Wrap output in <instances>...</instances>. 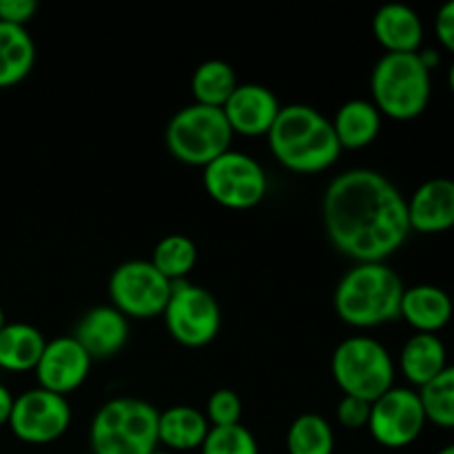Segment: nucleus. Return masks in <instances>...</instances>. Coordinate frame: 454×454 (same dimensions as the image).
<instances>
[{
	"mask_svg": "<svg viewBox=\"0 0 454 454\" xmlns=\"http://www.w3.org/2000/svg\"><path fill=\"white\" fill-rule=\"evenodd\" d=\"M324 229L341 255L357 264L386 262L412 233L402 191L372 168H350L328 184Z\"/></svg>",
	"mask_w": 454,
	"mask_h": 454,
	"instance_id": "f257e3e1",
	"label": "nucleus"
},
{
	"mask_svg": "<svg viewBox=\"0 0 454 454\" xmlns=\"http://www.w3.org/2000/svg\"><path fill=\"white\" fill-rule=\"evenodd\" d=\"M266 137L273 158L295 173H322L341 155L333 122L309 105L282 106Z\"/></svg>",
	"mask_w": 454,
	"mask_h": 454,
	"instance_id": "f03ea898",
	"label": "nucleus"
},
{
	"mask_svg": "<svg viewBox=\"0 0 454 454\" xmlns=\"http://www.w3.org/2000/svg\"><path fill=\"white\" fill-rule=\"evenodd\" d=\"M403 282L384 262L355 264L333 295L337 317L353 328H377L399 319Z\"/></svg>",
	"mask_w": 454,
	"mask_h": 454,
	"instance_id": "7ed1b4c3",
	"label": "nucleus"
},
{
	"mask_svg": "<svg viewBox=\"0 0 454 454\" xmlns=\"http://www.w3.org/2000/svg\"><path fill=\"white\" fill-rule=\"evenodd\" d=\"M160 411L136 397H115L100 406L89 428L91 454H151L158 450Z\"/></svg>",
	"mask_w": 454,
	"mask_h": 454,
	"instance_id": "20e7f679",
	"label": "nucleus"
},
{
	"mask_svg": "<svg viewBox=\"0 0 454 454\" xmlns=\"http://www.w3.org/2000/svg\"><path fill=\"white\" fill-rule=\"evenodd\" d=\"M372 105L393 120H415L428 109L433 78L417 53H386L371 74Z\"/></svg>",
	"mask_w": 454,
	"mask_h": 454,
	"instance_id": "39448f33",
	"label": "nucleus"
},
{
	"mask_svg": "<svg viewBox=\"0 0 454 454\" xmlns=\"http://www.w3.org/2000/svg\"><path fill=\"white\" fill-rule=\"evenodd\" d=\"M164 142L177 162L204 168L231 151L233 131L224 111L193 102L168 120Z\"/></svg>",
	"mask_w": 454,
	"mask_h": 454,
	"instance_id": "423d86ee",
	"label": "nucleus"
},
{
	"mask_svg": "<svg viewBox=\"0 0 454 454\" xmlns=\"http://www.w3.org/2000/svg\"><path fill=\"white\" fill-rule=\"evenodd\" d=\"M333 380L348 397L375 402L395 386V362L388 348L372 337H348L331 359Z\"/></svg>",
	"mask_w": 454,
	"mask_h": 454,
	"instance_id": "0eeeda50",
	"label": "nucleus"
},
{
	"mask_svg": "<svg viewBox=\"0 0 454 454\" xmlns=\"http://www.w3.org/2000/svg\"><path fill=\"white\" fill-rule=\"evenodd\" d=\"M162 317L168 335L186 348H204L222 328V310L215 297L189 279L171 284Z\"/></svg>",
	"mask_w": 454,
	"mask_h": 454,
	"instance_id": "6e6552de",
	"label": "nucleus"
},
{
	"mask_svg": "<svg viewBox=\"0 0 454 454\" xmlns=\"http://www.w3.org/2000/svg\"><path fill=\"white\" fill-rule=\"evenodd\" d=\"M204 189L220 207L247 211L266 198L269 177L264 167L242 151H226L204 167Z\"/></svg>",
	"mask_w": 454,
	"mask_h": 454,
	"instance_id": "1a4fd4ad",
	"label": "nucleus"
},
{
	"mask_svg": "<svg viewBox=\"0 0 454 454\" xmlns=\"http://www.w3.org/2000/svg\"><path fill=\"white\" fill-rule=\"evenodd\" d=\"M109 297L127 319H153L167 309L171 282L149 260H129L111 273Z\"/></svg>",
	"mask_w": 454,
	"mask_h": 454,
	"instance_id": "9d476101",
	"label": "nucleus"
},
{
	"mask_svg": "<svg viewBox=\"0 0 454 454\" xmlns=\"http://www.w3.org/2000/svg\"><path fill=\"white\" fill-rule=\"evenodd\" d=\"M9 430L29 446H47L58 442L71 426V406L67 397L34 388L13 399Z\"/></svg>",
	"mask_w": 454,
	"mask_h": 454,
	"instance_id": "9b49d317",
	"label": "nucleus"
},
{
	"mask_svg": "<svg viewBox=\"0 0 454 454\" xmlns=\"http://www.w3.org/2000/svg\"><path fill=\"white\" fill-rule=\"evenodd\" d=\"M426 411L419 393L411 388H393L371 403L368 430L380 446L399 450L415 443L424 433Z\"/></svg>",
	"mask_w": 454,
	"mask_h": 454,
	"instance_id": "f8f14e48",
	"label": "nucleus"
},
{
	"mask_svg": "<svg viewBox=\"0 0 454 454\" xmlns=\"http://www.w3.org/2000/svg\"><path fill=\"white\" fill-rule=\"evenodd\" d=\"M91 364L93 359L74 340V335L56 337V340L47 341L38 366L34 368L38 388L67 397L87 381Z\"/></svg>",
	"mask_w": 454,
	"mask_h": 454,
	"instance_id": "ddd939ff",
	"label": "nucleus"
},
{
	"mask_svg": "<svg viewBox=\"0 0 454 454\" xmlns=\"http://www.w3.org/2000/svg\"><path fill=\"white\" fill-rule=\"evenodd\" d=\"M279 109L282 105H279L278 96L269 87L257 82L238 84L233 96L222 106L233 136L239 133L247 137L269 136Z\"/></svg>",
	"mask_w": 454,
	"mask_h": 454,
	"instance_id": "4468645a",
	"label": "nucleus"
},
{
	"mask_svg": "<svg viewBox=\"0 0 454 454\" xmlns=\"http://www.w3.org/2000/svg\"><path fill=\"white\" fill-rule=\"evenodd\" d=\"M406 204L411 231L437 235L454 229V180L450 177H433L424 182Z\"/></svg>",
	"mask_w": 454,
	"mask_h": 454,
	"instance_id": "2eb2a0df",
	"label": "nucleus"
},
{
	"mask_svg": "<svg viewBox=\"0 0 454 454\" xmlns=\"http://www.w3.org/2000/svg\"><path fill=\"white\" fill-rule=\"evenodd\" d=\"M74 340L91 359H111L127 346L129 319L114 306H96L80 317Z\"/></svg>",
	"mask_w": 454,
	"mask_h": 454,
	"instance_id": "dca6fc26",
	"label": "nucleus"
},
{
	"mask_svg": "<svg viewBox=\"0 0 454 454\" xmlns=\"http://www.w3.org/2000/svg\"><path fill=\"white\" fill-rule=\"evenodd\" d=\"M372 34L386 53H417L424 43V22L406 4H384L372 18Z\"/></svg>",
	"mask_w": 454,
	"mask_h": 454,
	"instance_id": "f3484780",
	"label": "nucleus"
},
{
	"mask_svg": "<svg viewBox=\"0 0 454 454\" xmlns=\"http://www.w3.org/2000/svg\"><path fill=\"white\" fill-rule=\"evenodd\" d=\"M452 313L454 306L450 295L434 284H417L403 291L399 317L406 319L417 333L437 335L442 328L450 324Z\"/></svg>",
	"mask_w": 454,
	"mask_h": 454,
	"instance_id": "a211bd4d",
	"label": "nucleus"
},
{
	"mask_svg": "<svg viewBox=\"0 0 454 454\" xmlns=\"http://www.w3.org/2000/svg\"><path fill=\"white\" fill-rule=\"evenodd\" d=\"M331 122L341 151L366 149L381 131V114L371 100L362 98L344 102Z\"/></svg>",
	"mask_w": 454,
	"mask_h": 454,
	"instance_id": "6ab92c4d",
	"label": "nucleus"
},
{
	"mask_svg": "<svg viewBox=\"0 0 454 454\" xmlns=\"http://www.w3.org/2000/svg\"><path fill=\"white\" fill-rule=\"evenodd\" d=\"M208 430L211 426L198 408L171 406L160 412L158 442L173 454L200 450Z\"/></svg>",
	"mask_w": 454,
	"mask_h": 454,
	"instance_id": "aec40b11",
	"label": "nucleus"
},
{
	"mask_svg": "<svg viewBox=\"0 0 454 454\" xmlns=\"http://www.w3.org/2000/svg\"><path fill=\"white\" fill-rule=\"evenodd\" d=\"M446 366V346L437 335H428V333H415L399 353V371L417 388L430 384Z\"/></svg>",
	"mask_w": 454,
	"mask_h": 454,
	"instance_id": "412c9836",
	"label": "nucleus"
},
{
	"mask_svg": "<svg viewBox=\"0 0 454 454\" xmlns=\"http://www.w3.org/2000/svg\"><path fill=\"white\" fill-rule=\"evenodd\" d=\"M47 340L35 326L13 322L0 331V371L29 372L38 366Z\"/></svg>",
	"mask_w": 454,
	"mask_h": 454,
	"instance_id": "4be33fe9",
	"label": "nucleus"
},
{
	"mask_svg": "<svg viewBox=\"0 0 454 454\" xmlns=\"http://www.w3.org/2000/svg\"><path fill=\"white\" fill-rule=\"evenodd\" d=\"M35 65V43L27 27L0 22V89L16 87Z\"/></svg>",
	"mask_w": 454,
	"mask_h": 454,
	"instance_id": "5701e85b",
	"label": "nucleus"
},
{
	"mask_svg": "<svg viewBox=\"0 0 454 454\" xmlns=\"http://www.w3.org/2000/svg\"><path fill=\"white\" fill-rule=\"evenodd\" d=\"M238 78L229 62L207 60L193 71L191 78V91H193L195 105L215 106L222 109L233 91L238 89Z\"/></svg>",
	"mask_w": 454,
	"mask_h": 454,
	"instance_id": "b1692460",
	"label": "nucleus"
},
{
	"mask_svg": "<svg viewBox=\"0 0 454 454\" xmlns=\"http://www.w3.org/2000/svg\"><path fill=\"white\" fill-rule=\"evenodd\" d=\"M151 264L168 279V282H182L191 275L198 264V247L191 238L182 233L167 235L160 239L151 255Z\"/></svg>",
	"mask_w": 454,
	"mask_h": 454,
	"instance_id": "393cba45",
	"label": "nucleus"
},
{
	"mask_svg": "<svg viewBox=\"0 0 454 454\" xmlns=\"http://www.w3.org/2000/svg\"><path fill=\"white\" fill-rule=\"evenodd\" d=\"M288 454H333L335 452V433L322 415L306 412L300 415L286 433Z\"/></svg>",
	"mask_w": 454,
	"mask_h": 454,
	"instance_id": "a878e982",
	"label": "nucleus"
},
{
	"mask_svg": "<svg viewBox=\"0 0 454 454\" xmlns=\"http://www.w3.org/2000/svg\"><path fill=\"white\" fill-rule=\"evenodd\" d=\"M417 393L424 403L426 419L439 428L454 430V364H448L430 384Z\"/></svg>",
	"mask_w": 454,
	"mask_h": 454,
	"instance_id": "bb28decb",
	"label": "nucleus"
},
{
	"mask_svg": "<svg viewBox=\"0 0 454 454\" xmlns=\"http://www.w3.org/2000/svg\"><path fill=\"white\" fill-rule=\"evenodd\" d=\"M202 454H260L257 439L253 437L247 426H226V428H211L204 439Z\"/></svg>",
	"mask_w": 454,
	"mask_h": 454,
	"instance_id": "cd10ccee",
	"label": "nucleus"
},
{
	"mask_svg": "<svg viewBox=\"0 0 454 454\" xmlns=\"http://www.w3.org/2000/svg\"><path fill=\"white\" fill-rule=\"evenodd\" d=\"M211 428H226V426L242 424V399L235 390L220 388L208 397L204 411Z\"/></svg>",
	"mask_w": 454,
	"mask_h": 454,
	"instance_id": "c85d7f7f",
	"label": "nucleus"
},
{
	"mask_svg": "<svg viewBox=\"0 0 454 454\" xmlns=\"http://www.w3.org/2000/svg\"><path fill=\"white\" fill-rule=\"evenodd\" d=\"M368 419H371V402L344 395L337 406V421L348 430H362L368 428Z\"/></svg>",
	"mask_w": 454,
	"mask_h": 454,
	"instance_id": "c756f323",
	"label": "nucleus"
},
{
	"mask_svg": "<svg viewBox=\"0 0 454 454\" xmlns=\"http://www.w3.org/2000/svg\"><path fill=\"white\" fill-rule=\"evenodd\" d=\"M38 13L35 0H0V22L16 27H27Z\"/></svg>",
	"mask_w": 454,
	"mask_h": 454,
	"instance_id": "7c9ffc66",
	"label": "nucleus"
},
{
	"mask_svg": "<svg viewBox=\"0 0 454 454\" xmlns=\"http://www.w3.org/2000/svg\"><path fill=\"white\" fill-rule=\"evenodd\" d=\"M434 34H437L443 49L454 53V0L443 4L437 12V18H434Z\"/></svg>",
	"mask_w": 454,
	"mask_h": 454,
	"instance_id": "2f4dec72",
	"label": "nucleus"
},
{
	"mask_svg": "<svg viewBox=\"0 0 454 454\" xmlns=\"http://www.w3.org/2000/svg\"><path fill=\"white\" fill-rule=\"evenodd\" d=\"M13 395L9 393V388L4 384H0V428L9 424V417H12L13 408Z\"/></svg>",
	"mask_w": 454,
	"mask_h": 454,
	"instance_id": "473e14b6",
	"label": "nucleus"
},
{
	"mask_svg": "<svg viewBox=\"0 0 454 454\" xmlns=\"http://www.w3.org/2000/svg\"><path fill=\"white\" fill-rule=\"evenodd\" d=\"M419 58L430 74H433L434 67H439V62H442V56H439V51H434V49H424V51H419Z\"/></svg>",
	"mask_w": 454,
	"mask_h": 454,
	"instance_id": "72a5a7b5",
	"label": "nucleus"
},
{
	"mask_svg": "<svg viewBox=\"0 0 454 454\" xmlns=\"http://www.w3.org/2000/svg\"><path fill=\"white\" fill-rule=\"evenodd\" d=\"M448 84H450V91L454 93V60L450 65V71H448Z\"/></svg>",
	"mask_w": 454,
	"mask_h": 454,
	"instance_id": "f704fd0d",
	"label": "nucleus"
},
{
	"mask_svg": "<svg viewBox=\"0 0 454 454\" xmlns=\"http://www.w3.org/2000/svg\"><path fill=\"white\" fill-rule=\"evenodd\" d=\"M4 326H7V317H4V310L0 309V331H3Z\"/></svg>",
	"mask_w": 454,
	"mask_h": 454,
	"instance_id": "c9c22d12",
	"label": "nucleus"
},
{
	"mask_svg": "<svg viewBox=\"0 0 454 454\" xmlns=\"http://www.w3.org/2000/svg\"><path fill=\"white\" fill-rule=\"evenodd\" d=\"M437 454H454V443H452V446H446V448H442V450H439Z\"/></svg>",
	"mask_w": 454,
	"mask_h": 454,
	"instance_id": "e433bc0d",
	"label": "nucleus"
},
{
	"mask_svg": "<svg viewBox=\"0 0 454 454\" xmlns=\"http://www.w3.org/2000/svg\"><path fill=\"white\" fill-rule=\"evenodd\" d=\"M151 454H173V452H168V450H160V448H158V450L151 452Z\"/></svg>",
	"mask_w": 454,
	"mask_h": 454,
	"instance_id": "4c0bfd02",
	"label": "nucleus"
},
{
	"mask_svg": "<svg viewBox=\"0 0 454 454\" xmlns=\"http://www.w3.org/2000/svg\"><path fill=\"white\" fill-rule=\"evenodd\" d=\"M87 454H91V452H87Z\"/></svg>",
	"mask_w": 454,
	"mask_h": 454,
	"instance_id": "58836bf2",
	"label": "nucleus"
}]
</instances>
